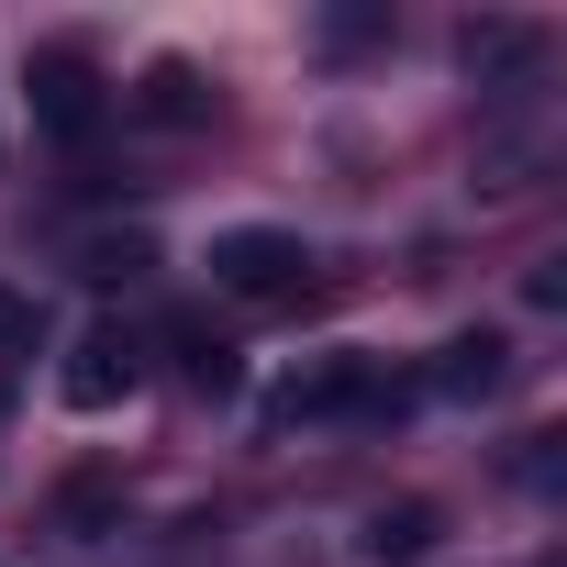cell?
Instances as JSON below:
<instances>
[{"label": "cell", "instance_id": "cell-1", "mask_svg": "<svg viewBox=\"0 0 567 567\" xmlns=\"http://www.w3.org/2000/svg\"><path fill=\"white\" fill-rule=\"evenodd\" d=\"M412 401V379L390 368V357H368V346H334V357H312L301 379H278V423H390Z\"/></svg>", "mask_w": 567, "mask_h": 567}, {"label": "cell", "instance_id": "cell-2", "mask_svg": "<svg viewBox=\"0 0 567 567\" xmlns=\"http://www.w3.org/2000/svg\"><path fill=\"white\" fill-rule=\"evenodd\" d=\"M301 278H312V245L301 234H278V223L212 234V290H234V301H290Z\"/></svg>", "mask_w": 567, "mask_h": 567}, {"label": "cell", "instance_id": "cell-3", "mask_svg": "<svg viewBox=\"0 0 567 567\" xmlns=\"http://www.w3.org/2000/svg\"><path fill=\"white\" fill-rule=\"evenodd\" d=\"M56 390H68V412H123V401L145 390V334H134V323H90V334L68 346Z\"/></svg>", "mask_w": 567, "mask_h": 567}, {"label": "cell", "instance_id": "cell-4", "mask_svg": "<svg viewBox=\"0 0 567 567\" xmlns=\"http://www.w3.org/2000/svg\"><path fill=\"white\" fill-rule=\"evenodd\" d=\"M101 112H112L101 68H90L79 45H45V56H34V123H45L56 145H90V134H101Z\"/></svg>", "mask_w": 567, "mask_h": 567}, {"label": "cell", "instance_id": "cell-5", "mask_svg": "<svg viewBox=\"0 0 567 567\" xmlns=\"http://www.w3.org/2000/svg\"><path fill=\"white\" fill-rule=\"evenodd\" d=\"M456 45H467L478 90H501V101H512V90H534V68H545V34H534V23H467Z\"/></svg>", "mask_w": 567, "mask_h": 567}, {"label": "cell", "instance_id": "cell-6", "mask_svg": "<svg viewBox=\"0 0 567 567\" xmlns=\"http://www.w3.org/2000/svg\"><path fill=\"white\" fill-rule=\"evenodd\" d=\"M423 390H445V401H501V390H512V346H501V334H456V346L423 368Z\"/></svg>", "mask_w": 567, "mask_h": 567}, {"label": "cell", "instance_id": "cell-7", "mask_svg": "<svg viewBox=\"0 0 567 567\" xmlns=\"http://www.w3.org/2000/svg\"><path fill=\"white\" fill-rule=\"evenodd\" d=\"M423 545H434V512H423V501H401V512L368 523V556H379V567H412Z\"/></svg>", "mask_w": 567, "mask_h": 567}, {"label": "cell", "instance_id": "cell-8", "mask_svg": "<svg viewBox=\"0 0 567 567\" xmlns=\"http://www.w3.org/2000/svg\"><path fill=\"white\" fill-rule=\"evenodd\" d=\"M178 357H189V390H212V401L234 390V346H223V334H200V323H178Z\"/></svg>", "mask_w": 567, "mask_h": 567}, {"label": "cell", "instance_id": "cell-9", "mask_svg": "<svg viewBox=\"0 0 567 567\" xmlns=\"http://www.w3.org/2000/svg\"><path fill=\"white\" fill-rule=\"evenodd\" d=\"M145 112H156V123H200V79H189V68H156V79H145Z\"/></svg>", "mask_w": 567, "mask_h": 567}, {"label": "cell", "instance_id": "cell-10", "mask_svg": "<svg viewBox=\"0 0 567 567\" xmlns=\"http://www.w3.org/2000/svg\"><path fill=\"white\" fill-rule=\"evenodd\" d=\"M145 267H156L145 245H90V278H145Z\"/></svg>", "mask_w": 567, "mask_h": 567}]
</instances>
